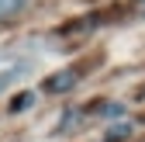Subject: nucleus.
Returning a JSON list of instances; mask_svg holds the SVG:
<instances>
[{"instance_id": "obj_2", "label": "nucleus", "mask_w": 145, "mask_h": 142, "mask_svg": "<svg viewBox=\"0 0 145 142\" xmlns=\"http://www.w3.org/2000/svg\"><path fill=\"white\" fill-rule=\"evenodd\" d=\"M28 4H31V0H0V21H4V17H14V14H21Z\"/></svg>"}, {"instance_id": "obj_1", "label": "nucleus", "mask_w": 145, "mask_h": 142, "mask_svg": "<svg viewBox=\"0 0 145 142\" xmlns=\"http://www.w3.org/2000/svg\"><path fill=\"white\" fill-rule=\"evenodd\" d=\"M31 69H35L31 59L14 56V52H7V56L0 52V94H7V90H14L17 83H24L31 76Z\"/></svg>"}]
</instances>
